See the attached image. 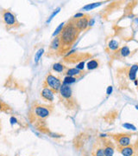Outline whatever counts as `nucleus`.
Wrapping results in <instances>:
<instances>
[{"label":"nucleus","instance_id":"obj_16","mask_svg":"<svg viewBox=\"0 0 138 156\" xmlns=\"http://www.w3.org/2000/svg\"><path fill=\"white\" fill-rule=\"evenodd\" d=\"M44 49L43 48H40L37 51H36V53H35V58H34V62H35V64H37L38 63H39V61L41 60V57L43 56V54H44Z\"/></svg>","mask_w":138,"mask_h":156},{"label":"nucleus","instance_id":"obj_2","mask_svg":"<svg viewBox=\"0 0 138 156\" xmlns=\"http://www.w3.org/2000/svg\"><path fill=\"white\" fill-rule=\"evenodd\" d=\"M2 19L7 30L15 29L20 25L16 15L13 14L11 11H8V10L4 11L2 13Z\"/></svg>","mask_w":138,"mask_h":156},{"label":"nucleus","instance_id":"obj_5","mask_svg":"<svg viewBox=\"0 0 138 156\" xmlns=\"http://www.w3.org/2000/svg\"><path fill=\"white\" fill-rule=\"evenodd\" d=\"M41 96L46 101L53 102L55 99V91L49 87H44L43 89L41 91Z\"/></svg>","mask_w":138,"mask_h":156},{"label":"nucleus","instance_id":"obj_17","mask_svg":"<svg viewBox=\"0 0 138 156\" xmlns=\"http://www.w3.org/2000/svg\"><path fill=\"white\" fill-rule=\"evenodd\" d=\"M119 53L123 57H129L130 55L131 51H130V49H129V48L128 46H123V47H122L120 49Z\"/></svg>","mask_w":138,"mask_h":156},{"label":"nucleus","instance_id":"obj_27","mask_svg":"<svg viewBox=\"0 0 138 156\" xmlns=\"http://www.w3.org/2000/svg\"><path fill=\"white\" fill-rule=\"evenodd\" d=\"M95 156H105L104 148H99L95 153Z\"/></svg>","mask_w":138,"mask_h":156},{"label":"nucleus","instance_id":"obj_8","mask_svg":"<svg viewBox=\"0 0 138 156\" xmlns=\"http://www.w3.org/2000/svg\"><path fill=\"white\" fill-rule=\"evenodd\" d=\"M88 21H89V19L85 16L84 18H80V19H77L76 21H74L73 24H74L75 27L79 31H82V30H86V28L88 27Z\"/></svg>","mask_w":138,"mask_h":156},{"label":"nucleus","instance_id":"obj_13","mask_svg":"<svg viewBox=\"0 0 138 156\" xmlns=\"http://www.w3.org/2000/svg\"><path fill=\"white\" fill-rule=\"evenodd\" d=\"M66 74H67V76H73V77H75V76H80L82 73H81L80 70H77L76 68H70V69H67V70Z\"/></svg>","mask_w":138,"mask_h":156},{"label":"nucleus","instance_id":"obj_25","mask_svg":"<svg viewBox=\"0 0 138 156\" xmlns=\"http://www.w3.org/2000/svg\"><path fill=\"white\" fill-rule=\"evenodd\" d=\"M10 123H11V126H14V125H16V124H18L19 122H18V120H17L15 116H11V117L10 118Z\"/></svg>","mask_w":138,"mask_h":156},{"label":"nucleus","instance_id":"obj_12","mask_svg":"<svg viewBox=\"0 0 138 156\" xmlns=\"http://www.w3.org/2000/svg\"><path fill=\"white\" fill-rule=\"evenodd\" d=\"M99 63L98 60L96 59H93V60H90L87 64H86V67H87V70H96L97 68H99Z\"/></svg>","mask_w":138,"mask_h":156},{"label":"nucleus","instance_id":"obj_33","mask_svg":"<svg viewBox=\"0 0 138 156\" xmlns=\"http://www.w3.org/2000/svg\"><path fill=\"white\" fill-rule=\"evenodd\" d=\"M99 136H100V137H106V136H107V134H99Z\"/></svg>","mask_w":138,"mask_h":156},{"label":"nucleus","instance_id":"obj_14","mask_svg":"<svg viewBox=\"0 0 138 156\" xmlns=\"http://www.w3.org/2000/svg\"><path fill=\"white\" fill-rule=\"evenodd\" d=\"M66 69V66L61 63H55L53 64L52 66V70L55 71V72H57V73H61L65 70Z\"/></svg>","mask_w":138,"mask_h":156},{"label":"nucleus","instance_id":"obj_4","mask_svg":"<svg viewBox=\"0 0 138 156\" xmlns=\"http://www.w3.org/2000/svg\"><path fill=\"white\" fill-rule=\"evenodd\" d=\"M34 115L39 119H46L51 115V109L48 106L36 105L34 108Z\"/></svg>","mask_w":138,"mask_h":156},{"label":"nucleus","instance_id":"obj_20","mask_svg":"<svg viewBox=\"0 0 138 156\" xmlns=\"http://www.w3.org/2000/svg\"><path fill=\"white\" fill-rule=\"evenodd\" d=\"M104 152H105V156H113L114 155V147L111 145H108L104 148Z\"/></svg>","mask_w":138,"mask_h":156},{"label":"nucleus","instance_id":"obj_10","mask_svg":"<svg viewBox=\"0 0 138 156\" xmlns=\"http://www.w3.org/2000/svg\"><path fill=\"white\" fill-rule=\"evenodd\" d=\"M138 71V64H133L129 70V78L130 81H135L136 80V73Z\"/></svg>","mask_w":138,"mask_h":156},{"label":"nucleus","instance_id":"obj_31","mask_svg":"<svg viewBox=\"0 0 138 156\" xmlns=\"http://www.w3.org/2000/svg\"><path fill=\"white\" fill-rule=\"evenodd\" d=\"M112 91H113V87H112V86H109V87L107 88V89H106V94H107L108 95H110L112 93Z\"/></svg>","mask_w":138,"mask_h":156},{"label":"nucleus","instance_id":"obj_11","mask_svg":"<svg viewBox=\"0 0 138 156\" xmlns=\"http://www.w3.org/2000/svg\"><path fill=\"white\" fill-rule=\"evenodd\" d=\"M120 153L123 156H133L134 155V147L130 145L128 147H121Z\"/></svg>","mask_w":138,"mask_h":156},{"label":"nucleus","instance_id":"obj_29","mask_svg":"<svg viewBox=\"0 0 138 156\" xmlns=\"http://www.w3.org/2000/svg\"><path fill=\"white\" fill-rule=\"evenodd\" d=\"M94 24H95V19H94V18H90L89 21H88V27L93 26Z\"/></svg>","mask_w":138,"mask_h":156},{"label":"nucleus","instance_id":"obj_35","mask_svg":"<svg viewBox=\"0 0 138 156\" xmlns=\"http://www.w3.org/2000/svg\"><path fill=\"white\" fill-rule=\"evenodd\" d=\"M135 109H138V105H135Z\"/></svg>","mask_w":138,"mask_h":156},{"label":"nucleus","instance_id":"obj_19","mask_svg":"<svg viewBox=\"0 0 138 156\" xmlns=\"http://www.w3.org/2000/svg\"><path fill=\"white\" fill-rule=\"evenodd\" d=\"M108 48H109V49H111V50H117V49H119V43L116 41V40H111L109 43H108Z\"/></svg>","mask_w":138,"mask_h":156},{"label":"nucleus","instance_id":"obj_21","mask_svg":"<svg viewBox=\"0 0 138 156\" xmlns=\"http://www.w3.org/2000/svg\"><path fill=\"white\" fill-rule=\"evenodd\" d=\"M64 26H65V23H61L56 29H55V30L54 31V33L52 34V36L53 37H55V36H59L60 35H61V31H62V30H63V28H64Z\"/></svg>","mask_w":138,"mask_h":156},{"label":"nucleus","instance_id":"obj_22","mask_svg":"<svg viewBox=\"0 0 138 156\" xmlns=\"http://www.w3.org/2000/svg\"><path fill=\"white\" fill-rule=\"evenodd\" d=\"M61 7H57V8L51 13V15L49 16V18H48V20H47V22H46V23H47V24H49V23L54 19V18H55V17L57 16V14L61 11Z\"/></svg>","mask_w":138,"mask_h":156},{"label":"nucleus","instance_id":"obj_18","mask_svg":"<svg viewBox=\"0 0 138 156\" xmlns=\"http://www.w3.org/2000/svg\"><path fill=\"white\" fill-rule=\"evenodd\" d=\"M75 82H76V77H73V76H67L63 79L62 84H63V85H68V86H71V85H72V84H73Z\"/></svg>","mask_w":138,"mask_h":156},{"label":"nucleus","instance_id":"obj_6","mask_svg":"<svg viewBox=\"0 0 138 156\" xmlns=\"http://www.w3.org/2000/svg\"><path fill=\"white\" fill-rule=\"evenodd\" d=\"M60 95L64 99V100H67V101H69L72 99L73 97V89L71 88V86H68V85H61L60 90Z\"/></svg>","mask_w":138,"mask_h":156},{"label":"nucleus","instance_id":"obj_7","mask_svg":"<svg viewBox=\"0 0 138 156\" xmlns=\"http://www.w3.org/2000/svg\"><path fill=\"white\" fill-rule=\"evenodd\" d=\"M117 141L121 147H128L131 143V137L129 134H120L117 137Z\"/></svg>","mask_w":138,"mask_h":156},{"label":"nucleus","instance_id":"obj_28","mask_svg":"<svg viewBox=\"0 0 138 156\" xmlns=\"http://www.w3.org/2000/svg\"><path fill=\"white\" fill-rule=\"evenodd\" d=\"M85 17V14L84 13H82V12H78V13H76L73 17V19H80V18H84Z\"/></svg>","mask_w":138,"mask_h":156},{"label":"nucleus","instance_id":"obj_32","mask_svg":"<svg viewBox=\"0 0 138 156\" xmlns=\"http://www.w3.org/2000/svg\"><path fill=\"white\" fill-rule=\"evenodd\" d=\"M75 51H76L75 49H72V50H70V51L68 52V53L67 54V56H70V55H72V54H73Z\"/></svg>","mask_w":138,"mask_h":156},{"label":"nucleus","instance_id":"obj_26","mask_svg":"<svg viewBox=\"0 0 138 156\" xmlns=\"http://www.w3.org/2000/svg\"><path fill=\"white\" fill-rule=\"evenodd\" d=\"M85 65V62H84V61H82V62H80L79 63H78V64L76 65V67H75V68H76L77 70H80V71H81V70H84Z\"/></svg>","mask_w":138,"mask_h":156},{"label":"nucleus","instance_id":"obj_30","mask_svg":"<svg viewBox=\"0 0 138 156\" xmlns=\"http://www.w3.org/2000/svg\"><path fill=\"white\" fill-rule=\"evenodd\" d=\"M6 109H7L6 105H5L2 101H0V111H3V110H5Z\"/></svg>","mask_w":138,"mask_h":156},{"label":"nucleus","instance_id":"obj_1","mask_svg":"<svg viewBox=\"0 0 138 156\" xmlns=\"http://www.w3.org/2000/svg\"><path fill=\"white\" fill-rule=\"evenodd\" d=\"M79 32L80 31L75 27L73 22L65 24L61 35L59 36L61 42V47H70L78 38Z\"/></svg>","mask_w":138,"mask_h":156},{"label":"nucleus","instance_id":"obj_3","mask_svg":"<svg viewBox=\"0 0 138 156\" xmlns=\"http://www.w3.org/2000/svg\"><path fill=\"white\" fill-rule=\"evenodd\" d=\"M45 83H46V87L50 88L55 92L59 91L61 85H62L61 80L59 77H57V76H54L52 74H49L47 76H46Z\"/></svg>","mask_w":138,"mask_h":156},{"label":"nucleus","instance_id":"obj_24","mask_svg":"<svg viewBox=\"0 0 138 156\" xmlns=\"http://www.w3.org/2000/svg\"><path fill=\"white\" fill-rule=\"evenodd\" d=\"M49 135L52 138H55V139H59V138H61L62 137V134H57V133H53V132H49Z\"/></svg>","mask_w":138,"mask_h":156},{"label":"nucleus","instance_id":"obj_23","mask_svg":"<svg viewBox=\"0 0 138 156\" xmlns=\"http://www.w3.org/2000/svg\"><path fill=\"white\" fill-rule=\"evenodd\" d=\"M122 126H123L124 128H126V129L132 130V131H136V128H135V126H134L133 124H130V123H123Z\"/></svg>","mask_w":138,"mask_h":156},{"label":"nucleus","instance_id":"obj_15","mask_svg":"<svg viewBox=\"0 0 138 156\" xmlns=\"http://www.w3.org/2000/svg\"><path fill=\"white\" fill-rule=\"evenodd\" d=\"M102 5H103V2H98V3L89 4V5H85V6L82 8V10H83V11H91V10H93V9H95V8H97V7H99V6Z\"/></svg>","mask_w":138,"mask_h":156},{"label":"nucleus","instance_id":"obj_9","mask_svg":"<svg viewBox=\"0 0 138 156\" xmlns=\"http://www.w3.org/2000/svg\"><path fill=\"white\" fill-rule=\"evenodd\" d=\"M61 48V38L60 36H55L53 38L50 45H49V49L51 51H58Z\"/></svg>","mask_w":138,"mask_h":156},{"label":"nucleus","instance_id":"obj_34","mask_svg":"<svg viewBox=\"0 0 138 156\" xmlns=\"http://www.w3.org/2000/svg\"><path fill=\"white\" fill-rule=\"evenodd\" d=\"M135 82V85L136 86V85H138V82H137V80H135V81H134Z\"/></svg>","mask_w":138,"mask_h":156}]
</instances>
